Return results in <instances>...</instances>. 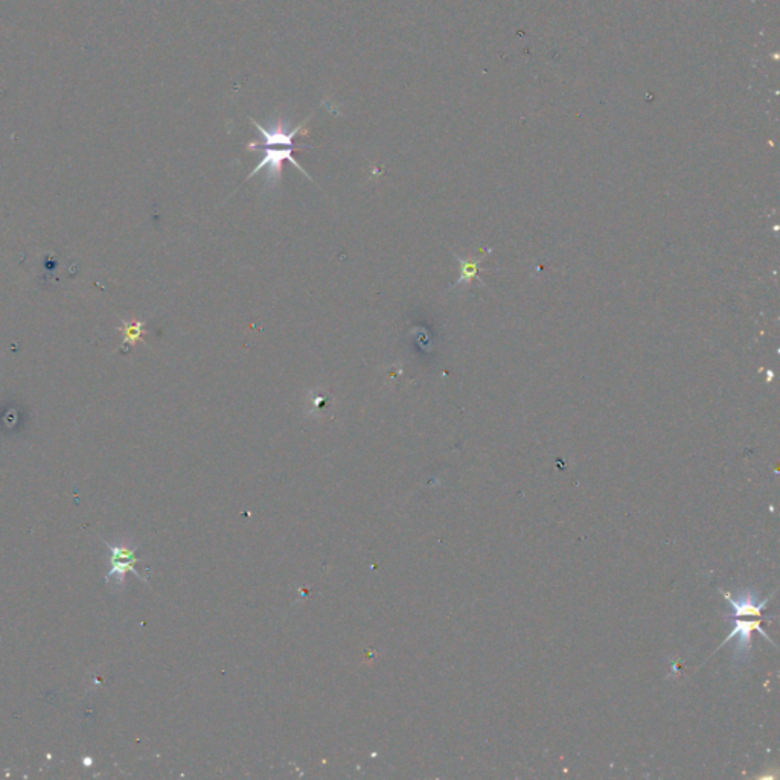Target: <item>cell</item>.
<instances>
[{"mask_svg": "<svg viewBox=\"0 0 780 780\" xmlns=\"http://www.w3.org/2000/svg\"><path fill=\"white\" fill-rule=\"evenodd\" d=\"M308 120H310V116L306 118L301 125L294 127L293 130H289V124H287L285 120H282V119H276L275 122H272L270 128H265L259 122H256L255 119L250 118V122H252L256 127V130L259 132V136H261V141L249 142L246 145V148L250 151H263L264 157L261 161H259L256 168L247 175L246 182L252 179L253 175H256L263 168H267L265 187L268 189H275V187L277 183H279V180L282 177V170H284V162L285 161H289L294 166V168L299 170L306 179L313 182V179L310 177L308 172H306L299 165V162H296V159L293 157V151L297 148L293 142L294 137L297 134H299V136L308 134V132H306V128H305Z\"/></svg>", "mask_w": 780, "mask_h": 780, "instance_id": "cell-1", "label": "cell"}, {"mask_svg": "<svg viewBox=\"0 0 780 780\" xmlns=\"http://www.w3.org/2000/svg\"><path fill=\"white\" fill-rule=\"evenodd\" d=\"M459 263H460V277L458 279L456 285L458 284H462V282H471V279H474V277H477V265H479V259H468V261H463V259L458 258Z\"/></svg>", "mask_w": 780, "mask_h": 780, "instance_id": "cell-5", "label": "cell"}, {"mask_svg": "<svg viewBox=\"0 0 780 780\" xmlns=\"http://www.w3.org/2000/svg\"><path fill=\"white\" fill-rule=\"evenodd\" d=\"M721 593L731 608V615H726L722 617L726 620H733V628L726 640L715 649V653L719 651L722 646H726V643H729L731 639H736L735 651H733V654H735V663L747 665L750 663L753 631H757L760 636L767 639L774 646L773 640L760 628V622H762L760 616H762V611L767 603L774 596V593L764 600H759V591L755 590H739L736 594L724 593L721 590Z\"/></svg>", "mask_w": 780, "mask_h": 780, "instance_id": "cell-2", "label": "cell"}, {"mask_svg": "<svg viewBox=\"0 0 780 780\" xmlns=\"http://www.w3.org/2000/svg\"><path fill=\"white\" fill-rule=\"evenodd\" d=\"M119 331L124 334V345L134 346L139 341H144L145 336V323L142 320L133 319L132 322H124Z\"/></svg>", "mask_w": 780, "mask_h": 780, "instance_id": "cell-4", "label": "cell"}, {"mask_svg": "<svg viewBox=\"0 0 780 780\" xmlns=\"http://www.w3.org/2000/svg\"><path fill=\"white\" fill-rule=\"evenodd\" d=\"M106 544L108 547V553H110V558H108L110 569H108V573L106 574V582H115L116 585H120L125 579L127 572H132L137 578H142L141 573H139L134 567L137 562L134 547L127 546L124 543L110 544L106 541Z\"/></svg>", "mask_w": 780, "mask_h": 780, "instance_id": "cell-3", "label": "cell"}]
</instances>
